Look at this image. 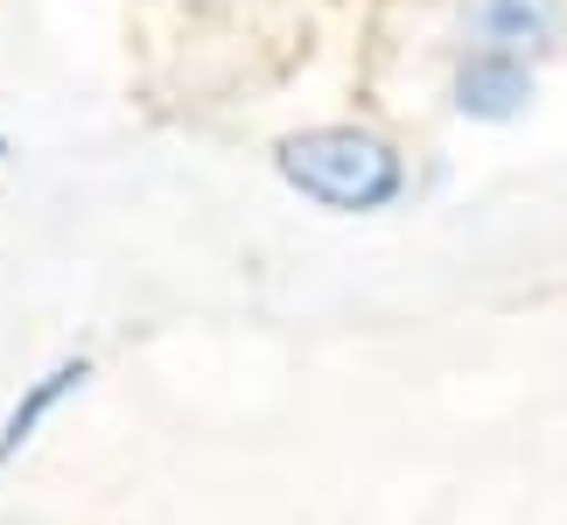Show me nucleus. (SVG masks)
I'll return each instance as SVG.
<instances>
[{
    "mask_svg": "<svg viewBox=\"0 0 567 525\" xmlns=\"http://www.w3.org/2000/svg\"><path fill=\"white\" fill-rule=\"evenodd\" d=\"M274 168L330 217H379L406 189V155L372 126H301L274 147Z\"/></svg>",
    "mask_w": 567,
    "mask_h": 525,
    "instance_id": "f257e3e1",
    "label": "nucleus"
},
{
    "mask_svg": "<svg viewBox=\"0 0 567 525\" xmlns=\"http://www.w3.org/2000/svg\"><path fill=\"white\" fill-rule=\"evenodd\" d=\"M463 35H470V50L547 63L567 35V0H470Z\"/></svg>",
    "mask_w": 567,
    "mask_h": 525,
    "instance_id": "f03ea898",
    "label": "nucleus"
},
{
    "mask_svg": "<svg viewBox=\"0 0 567 525\" xmlns=\"http://www.w3.org/2000/svg\"><path fill=\"white\" fill-rule=\"evenodd\" d=\"M533 92H539V63H518V56H497V50H463V63L449 78L455 113L476 120V126L518 120L533 105Z\"/></svg>",
    "mask_w": 567,
    "mask_h": 525,
    "instance_id": "7ed1b4c3",
    "label": "nucleus"
},
{
    "mask_svg": "<svg viewBox=\"0 0 567 525\" xmlns=\"http://www.w3.org/2000/svg\"><path fill=\"white\" fill-rule=\"evenodd\" d=\"M84 379H92V358H56L50 371H42V379L21 385V400H14L8 413H0V470H8L14 455L35 442L42 421H50V413H56L63 400H71V392H84Z\"/></svg>",
    "mask_w": 567,
    "mask_h": 525,
    "instance_id": "20e7f679",
    "label": "nucleus"
},
{
    "mask_svg": "<svg viewBox=\"0 0 567 525\" xmlns=\"http://www.w3.org/2000/svg\"><path fill=\"white\" fill-rule=\"evenodd\" d=\"M0 162H8V134H0Z\"/></svg>",
    "mask_w": 567,
    "mask_h": 525,
    "instance_id": "39448f33",
    "label": "nucleus"
}]
</instances>
